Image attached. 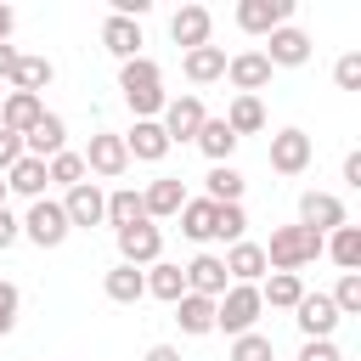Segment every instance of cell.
I'll return each mask as SVG.
<instances>
[{
  "label": "cell",
  "mask_w": 361,
  "mask_h": 361,
  "mask_svg": "<svg viewBox=\"0 0 361 361\" xmlns=\"http://www.w3.org/2000/svg\"><path fill=\"white\" fill-rule=\"evenodd\" d=\"M180 68H186L192 85H214V79H226V51L220 45H197V51L180 56Z\"/></svg>",
  "instance_id": "cb8c5ba5"
},
{
  "label": "cell",
  "mask_w": 361,
  "mask_h": 361,
  "mask_svg": "<svg viewBox=\"0 0 361 361\" xmlns=\"http://www.w3.org/2000/svg\"><path fill=\"white\" fill-rule=\"evenodd\" d=\"M293 322H299V333H305V338H333L338 310H333V299H327V293H305V299L293 305Z\"/></svg>",
  "instance_id": "2e32d148"
},
{
  "label": "cell",
  "mask_w": 361,
  "mask_h": 361,
  "mask_svg": "<svg viewBox=\"0 0 361 361\" xmlns=\"http://www.w3.org/2000/svg\"><path fill=\"white\" fill-rule=\"evenodd\" d=\"M333 79H338V90H361V51H344L333 62Z\"/></svg>",
  "instance_id": "ab89813d"
},
{
  "label": "cell",
  "mask_w": 361,
  "mask_h": 361,
  "mask_svg": "<svg viewBox=\"0 0 361 361\" xmlns=\"http://www.w3.org/2000/svg\"><path fill=\"white\" fill-rule=\"evenodd\" d=\"M180 203H186L180 175H158V180L141 192V214H147V220H175V214H180Z\"/></svg>",
  "instance_id": "9a60e30c"
},
{
  "label": "cell",
  "mask_w": 361,
  "mask_h": 361,
  "mask_svg": "<svg viewBox=\"0 0 361 361\" xmlns=\"http://www.w3.org/2000/svg\"><path fill=\"white\" fill-rule=\"evenodd\" d=\"M39 118H45V102H39V96H23V90H11V96L0 102V130H11V135H28Z\"/></svg>",
  "instance_id": "d6986e66"
},
{
  "label": "cell",
  "mask_w": 361,
  "mask_h": 361,
  "mask_svg": "<svg viewBox=\"0 0 361 361\" xmlns=\"http://www.w3.org/2000/svg\"><path fill=\"white\" fill-rule=\"evenodd\" d=\"M135 220H147V214H141V192H135V186L107 192V226H113V231H124V226H135Z\"/></svg>",
  "instance_id": "836d02e7"
},
{
  "label": "cell",
  "mask_w": 361,
  "mask_h": 361,
  "mask_svg": "<svg viewBox=\"0 0 361 361\" xmlns=\"http://www.w3.org/2000/svg\"><path fill=\"white\" fill-rule=\"evenodd\" d=\"M226 79L237 85V96H259L271 85V62L259 51H237V56H226Z\"/></svg>",
  "instance_id": "4fadbf2b"
},
{
  "label": "cell",
  "mask_w": 361,
  "mask_h": 361,
  "mask_svg": "<svg viewBox=\"0 0 361 361\" xmlns=\"http://www.w3.org/2000/svg\"><path fill=\"white\" fill-rule=\"evenodd\" d=\"M220 265H226V276H231V282L259 288V276H265V248H259V243H231V254H226Z\"/></svg>",
  "instance_id": "7402d4cb"
},
{
  "label": "cell",
  "mask_w": 361,
  "mask_h": 361,
  "mask_svg": "<svg viewBox=\"0 0 361 361\" xmlns=\"http://www.w3.org/2000/svg\"><path fill=\"white\" fill-rule=\"evenodd\" d=\"M141 276H147V293H152V299H164V305H175V299L186 293V271H180V265H169V259L147 265Z\"/></svg>",
  "instance_id": "4316f807"
},
{
  "label": "cell",
  "mask_w": 361,
  "mask_h": 361,
  "mask_svg": "<svg viewBox=\"0 0 361 361\" xmlns=\"http://www.w3.org/2000/svg\"><path fill=\"white\" fill-rule=\"evenodd\" d=\"M271 68H305L310 62V34L305 28H293V23H282L276 34H265V51H259Z\"/></svg>",
  "instance_id": "52a82bcc"
},
{
  "label": "cell",
  "mask_w": 361,
  "mask_h": 361,
  "mask_svg": "<svg viewBox=\"0 0 361 361\" xmlns=\"http://www.w3.org/2000/svg\"><path fill=\"white\" fill-rule=\"evenodd\" d=\"M209 28H214L209 6H180V11L169 17V39H175V45H186V51L209 45Z\"/></svg>",
  "instance_id": "e0dca14e"
},
{
  "label": "cell",
  "mask_w": 361,
  "mask_h": 361,
  "mask_svg": "<svg viewBox=\"0 0 361 361\" xmlns=\"http://www.w3.org/2000/svg\"><path fill=\"white\" fill-rule=\"evenodd\" d=\"M45 180H51V175H45V164H39V158H28V152L6 169V192H17V197H45Z\"/></svg>",
  "instance_id": "d4e9b609"
},
{
  "label": "cell",
  "mask_w": 361,
  "mask_h": 361,
  "mask_svg": "<svg viewBox=\"0 0 361 361\" xmlns=\"http://www.w3.org/2000/svg\"><path fill=\"white\" fill-rule=\"evenodd\" d=\"M327 299H333V310H338V316H361V271H344V276H338V288H333Z\"/></svg>",
  "instance_id": "8d00e7d4"
},
{
  "label": "cell",
  "mask_w": 361,
  "mask_h": 361,
  "mask_svg": "<svg viewBox=\"0 0 361 361\" xmlns=\"http://www.w3.org/2000/svg\"><path fill=\"white\" fill-rule=\"evenodd\" d=\"M226 130L243 141V135H259L265 130V107H259V96H231V107H226Z\"/></svg>",
  "instance_id": "484cf974"
},
{
  "label": "cell",
  "mask_w": 361,
  "mask_h": 361,
  "mask_svg": "<svg viewBox=\"0 0 361 361\" xmlns=\"http://www.w3.org/2000/svg\"><path fill=\"white\" fill-rule=\"evenodd\" d=\"M102 293H107L113 305H135V299L147 293V276H141L135 265H113V271L102 276Z\"/></svg>",
  "instance_id": "83f0119b"
},
{
  "label": "cell",
  "mask_w": 361,
  "mask_h": 361,
  "mask_svg": "<svg viewBox=\"0 0 361 361\" xmlns=\"http://www.w3.org/2000/svg\"><path fill=\"white\" fill-rule=\"evenodd\" d=\"M186 271V293H203V299H220L226 288H231V276H226V265L214 259V254H197L192 265H180Z\"/></svg>",
  "instance_id": "ac0fdd59"
},
{
  "label": "cell",
  "mask_w": 361,
  "mask_h": 361,
  "mask_svg": "<svg viewBox=\"0 0 361 361\" xmlns=\"http://www.w3.org/2000/svg\"><path fill=\"white\" fill-rule=\"evenodd\" d=\"M299 361H344V355H338V344H333V338H305Z\"/></svg>",
  "instance_id": "b9f144b4"
},
{
  "label": "cell",
  "mask_w": 361,
  "mask_h": 361,
  "mask_svg": "<svg viewBox=\"0 0 361 361\" xmlns=\"http://www.w3.org/2000/svg\"><path fill=\"white\" fill-rule=\"evenodd\" d=\"M141 361H180V350H175V344H152Z\"/></svg>",
  "instance_id": "7dc6e473"
},
{
  "label": "cell",
  "mask_w": 361,
  "mask_h": 361,
  "mask_svg": "<svg viewBox=\"0 0 361 361\" xmlns=\"http://www.w3.org/2000/svg\"><path fill=\"white\" fill-rule=\"evenodd\" d=\"M102 45H107L118 62H135L147 39H141V23H130V17H107V23H102Z\"/></svg>",
  "instance_id": "44dd1931"
},
{
  "label": "cell",
  "mask_w": 361,
  "mask_h": 361,
  "mask_svg": "<svg viewBox=\"0 0 361 361\" xmlns=\"http://www.w3.org/2000/svg\"><path fill=\"white\" fill-rule=\"evenodd\" d=\"M17 226H23V237H28L34 248H62V243H68V231H73V226H68V214H62V203H51V197H34V203H28V214H23Z\"/></svg>",
  "instance_id": "277c9868"
},
{
  "label": "cell",
  "mask_w": 361,
  "mask_h": 361,
  "mask_svg": "<svg viewBox=\"0 0 361 361\" xmlns=\"http://www.w3.org/2000/svg\"><path fill=\"white\" fill-rule=\"evenodd\" d=\"M17 310H23V293H17V282H0V338L17 327Z\"/></svg>",
  "instance_id": "60d3db41"
},
{
  "label": "cell",
  "mask_w": 361,
  "mask_h": 361,
  "mask_svg": "<svg viewBox=\"0 0 361 361\" xmlns=\"http://www.w3.org/2000/svg\"><path fill=\"white\" fill-rule=\"evenodd\" d=\"M45 175H51L56 186H79V180H85V158H79V152H56V158L45 164Z\"/></svg>",
  "instance_id": "74e56055"
},
{
  "label": "cell",
  "mask_w": 361,
  "mask_h": 361,
  "mask_svg": "<svg viewBox=\"0 0 361 361\" xmlns=\"http://www.w3.org/2000/svg\"><path fill=\"white\" fill-rule=\"evenodd\" d=\"M158 254H164V231L152 226V220H135V226H124L118 231V265H158Z\"/></svg>",
  "instance_id": "8992f818"
},
{
  "label": "cell",
  "mask_w": 361,
  "mask_h": 361,
  "mask_svg": "<svg viewBox=\"0 0 361 361\" xmlns=\"http://www.w3.org/2000/svg\"><path fill=\"white\" fill-rule=\"evenodd\" d=\"M0 209H6V175H0Z\"/></svg>",
  "instance_id": "681fc988"
},
{
  "label": "cell",
  "mask_w": 361,
  "mask_h": 361,
  "mask_svg": "<svg viewBox=\"0 0 361 361\" xmlns=\"http://www.w3.org/2000/svg\"><path fill=\"white\" fill-rule=\"evenodd\" d=\"M17 158H23V135H11V130H0V175H6V169H11Z\"/></svg>",
  "instance_id": "7bdbcfd3"
},
{
  "label": "cell",
  "mask_w": 361,
  "mask_h": 361,
  "mask_svg": "<svg viewBox=\"0 0 361 361\" xmlns=\"http://www.w3.org/2000/svg\"><path fill=\"white\" fill-rule=\"evenodd\" d=\"M299 226L316 231V237H327V231L350 226V214H344V203H338L333 192H305V197H299Z\"/></svg>",
  "instance_id": "9c48e42d"
},
{
  "label": "cell",
  "mask_w": 361,
  "mask_h": 361,
  "mask_svg": "<svg viewBox=\"0 0 361 361\" xmlns=\"http://www.w3.org/2000/svg\"><path fill=\"white\" fill-rule=\"evenodd\" d=\"M118 90H124V102H130V113L135 118H152V113H164V68L152 62V56H135V62H118Z\"/></svg>",
  "instance_id": "6da1fadb"
},
{
  "label": "cell",
  "mask_w": 361,
  "mask_h": 361,
  "mask_svg": "<svg viewBox=\"0 0 361 361\" xmlns=\"http://www.w3.org/2000/svg\"><path fill=\"white\" fill-rule=\"evenodd\" d=\"M293 17V0H237V28L243 34H276Z\"/></svg>",
  "instance_id": "30bf717a"
},
{
  "label": "cell",
  "mask_w": 361,
  "mask_h": 361,
  "mask_svg": "<svg viewBox=\"0 0 361 361\" xmlns=\"http://www.w3.org/2000/svg\"><path fill=\"white\" fill-rule=\"evenodd\" d=\"M344 186H361V152L344 158Z\"/></svg>",
  "instance_id": "f6af8a7d"
},
{
  "label": "cell",
  "mask_w": 361,
  "mask_h": 361,
  "mask_svg": "<svg viewBox=\"0 0 361 361\" xmlns=\"http://www.w3.org/2000/svg\"><path fill=\"white\" fill-rule=\"evenodd\" d=\"M209 203H243V175L231 169V164H214L209 169V192H203Z\"/></svg>",
  "instance_id": "e575fe53"
},
{
  "label": "cell",
  "mask_w": 361,
  "mask_h": 361,
  "mask_svg": "<svg viewBox=\"0 0 361 361\" xmlns=\"http://www.w3.org/2000/svg\"><path fill=\"white\" fill-rule=\"evenodd\" d=\"M124 152H130V158H141V164H158V158L169 152L164 124H158V118H135V130L124 135Z\"/></svg>",
  "instance_id": "ffe728a7"
},
{
  "label": "cell",
  "mask_w": 361,
  "mask_h": 361,
  "mask_svg": "<svg viewBox=\"0 0 361 361\" xmlns=\"http://www.w3.org/2000/svg\"><path fill=\"white\" fill-rule=\"evenodd\" d=\"M175 220H180V231H186L192 243H209V237H214V203H209V197H186Z\"/></svg>",
  "instance_id": "1f68e13d"
},
{
  "label": "cell",
  "mask_w": 361,
  "mask_h": 361,
  "mask_svg": "<svg viewBox=\"0 0 361 361\" xmlns=\"http://www.w3.org/2000/svg\"><path fill=\"white\" fill-rule=\"evenodd\" d=\"M259 288H248V282H231L220 299H214V327L220 333H231V338H243V333H254V322H259Z\"/></svg>",
  "instance_id": "3957f363"
},
{
  "label": "cell",
  "mask_w": 361,
  "mask_h": 361,
  "mask_svg": "<svg viewBox=\"0 0 361 361\" xmlns=\"http://www.w3.org/2000/svg\"><path fill=\"white\" fill-rule=\"evenodd\" d=\"M305 299V282H299V271H271V282L259 288V305H271V310H293Z\"/></svg>",
  "instance_id": "f1b7e54d"
},
{
  "label": "cell",
  "mask_w": 361,
  "mask_h": 361,
  "mask_svg": "<svg viewBox=\"0 0 361 361\" xmlns=\"http://www.w3.org/2000/svg\"><path fill=\"white\" fill-rule=\"evenodd\" d=\"M197 147H203V158H209V164H231V152H237V135L226 130V118H203V130H197Z\"/></svg>",
  "instance_id": "4dcf8cb0"
},
{
  "label": "cell",
  "mask_w": 361,
  "mask_h": 361,
  "mask_svg": "<svg viewBox=\"0 0 361 361\" xmlns=\"http://www.w3.org/2000/svg\"><path fill=\"white\" fill-rule=\"evenodd\" d=\"M17 56H23L17 45H0V79H11V68H17Z\"/></svg>",
  "instance_id": "bcb514c9"
},
{
  "label": "cell",
  "mask_w": 361,
  "mask_h": 361,
  "mask_svg": "<svg viewBox=\"0 0 361 361\" xmlns=\"http://www.w3.org/2000/svg\"><path fill=\"white\" fill-rule=\"evenodd\" d=\"M175 322H180V333H192V338L214 333V299H203V293H180V299H175Z\"/></svg>",
  "instance_id": "603a6c76"
},
{
  "label": "cell",
  "mask_w": 361,
  "mask_h": 361,
  "mask_svg": "<svg viewBox=\"0 0 361 361\" xmlns=\"http://www.w3.org/2000/svg\"><path fill=\"white\" fill-rule=\"evenodd\" d=\"M203 118H209V113H203L197 96H175V102H164V118H158V124H164V135H169V147H175V141H197Z\"/></svg>",
  "instance_id": "8fae6325"
},
{
  "label": "cell",
  "mask_w": 361,
  "mask_h": 361,
  "mask_svg": "<svg viewBox=\"0 0 361 361\" xmlns=\"http://www.w3.org/2000/svg\"><path fill=\"white\" fill-rule=\"evenodd\" d=\"M231 361H276V355H271L265 333H243V338H231Z\"/></svg>",
  "instance_id": "f35d334b"
},
{
  "label": "cell",
  "mask_w": 361,
  "mask_h": 361,
  "mask_svg": "<svg viewBox=\"0 0 361 361\" xmlns=\"http://www.w3.org/2000/svg\"><path fill=\"white\" fill-rule=\"evenodd\" d=\"M62 214H68V226H102L107 220V192L96 186V180H79V186H68V197H62Z\"/></svg>",
  "instance_id": "ba28073f"
},
{
  "label": "cell",
  "mask_w": 361,
  "mask_h": 361,
  "mask_svg": "<svg viewBox=\"0 0 361 361\" xmlns=\"http://www.w3.org/2000/svg\"><path fill=\"white\" fill-rule=\"evenodd\" d=\"M243 231H248V214H243V203H214V237H226V243H243Z\"/></svg>",
  "instance_id": "d590c367"
},
{
  "label": "cell",
  "mask_w": 361,
  "mask_h": 361,
  "mask_svg": "<svg viewBox=\"0 0 361 361\" xmlns=\"http://www.w3.org/2000/svg\"><path fill=\"white\" fill-rule=\"evenodd\" d=\"M17 237H23V226H17V214H11V209H0V248H11Z\"/></svg>",
  "instance_id": "ee69618b"
},
{
  "label": "cell",
  "mask_w": 361,
  "mask_h": 361,
  "mask_svg": "<svg viewBox=\"0 0 361 361\" xmlns=\"http://www.w3.org/2000/svg\"><path fill=\"white\" fill-rule=\"evenodd\" d=\"M322 254H333V265H344V271H361V226H338V231H327Z\"/></svg>",
  "instance_id": "d6a6232c"
},
{
  "label": "cell",
  "mask_w": 361,
  "mask_h": 361,
  "mask_svg": "<svg viewBox=\"0 0 361 361\" xmlns=\"http://www.w3.org/2000/svg\"><path fill=\"white\" fill-rule=\"evenodd\" d=\"M23 152L39 158V164H51L56 152H68V124H62V113H45V118L23 135Z\"/></svg>",
  "instance_id": "5bb4252c"
},
{
  "label": "cell",
  "mask_w": 361,
  "mask_h": 361,
  "mask_svg": "<svg viewBox=\"0 0 361 361\" xmlns=\"http://www.w3.org/2000/svg\"><path fill=\"white\" fill-rule=\"evenodd\" d=\"M51 79H56V68L45 56H17V68H11V90H23V96H39Z\"/></svg>",
  "instance_id": "f546056e"
},
{
  "label": "cell",
  "mask_w": 361,
  "mask_h": 361,
  "mask_svg": "<svg viewBox=\"0 0 361 361\" xmlns=\"http://www.w3.org/2000/svg\"><path fill=\"white\" fill-rule=\"evenodd\" d=\"M11 23H17V17H11V6H0V45H6V34H11Z\"/></svg>",
  "instance_id": "c3c4849f"
},
{
  "label": "cell",
  "mask_w": 361,
  "mask_h": 361,
  "mask_svg": "<svg viewBox=\"0 0 361 361\" xmlns=\"http://www.w3.org/2000/svg\"><path fill=\"white\" fill-rule=\"evenodd\" d=\"M79 158H85V175H102V180H118V175L130 169V152H124V135H113V130H102V135H90V147H85Z\"/></svg>",
  "instance_id": "5b68a950"
},
{
  "label": "cell",
  "mask_w": 361,
  "mask_h": 361,
  "mask_svg": "<svg viewBox=\"0 0 361 361\" xmlns=\"http://www.w3.org/2000/svg\"><path fill=\"white\" fill-rule=\"evenodd\" d=\"M310 152H316V147H310L305 130H276V135H271V169H276V175H305V169H310Z\"/></svg>",
  "instance_id": "7c38bea8"
},
{
  "label": "cell",
  "mask_w": 361,
  "mask_h": 361,
  "mask_svg": "<svg viewBox=\"0 0 361 361\" xmlns=\"http://www.w3.org/2000/svg\"><path fill=\"white\" fill-rule=\"evenodd\" d=\"M322 243H327V237H316V231H305V226H276L271 243H259V248H265V271H299V265L322 259Z\"/></svg>",
  "instance_id": "7a4b0ae2"
}]
</instances>
